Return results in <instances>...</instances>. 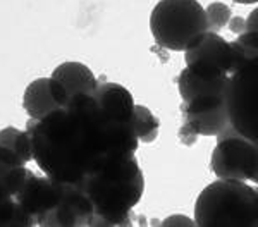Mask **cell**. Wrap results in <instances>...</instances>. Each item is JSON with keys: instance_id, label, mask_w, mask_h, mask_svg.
I'll return each instance as SVG.
<instances>
[{"instance_id": "1", "label": "cell", "mask_w": 258, "mask_h": 227, "mask_svg": "<svg viewBox=\"0 0 258 227\" xmlns=\"http://www.w3.org/2000/svg\"><path fill=\"white\" fill-rule=\"evenodd\" d=\"M26 131L33 160L59 183H76L109 157V127L93 95H73L60 109L30 119Z\"/></svg>"}, {"instance_id": "2", "label": "cell", "mask_w": 258, "mask_h": 227, "mask_svg": "<svg viewBox=\"0 0 258 227\" xmlns=\"http://www.w3.org/2000/svg\"><path fill=\"white\" fill-rule=\"evenodd\" d=\"M76 184L93 206L90 225H131V212L145 193V177L136 155L105 157Z\"/></svg>"}, {"instance_id": "3", "label": "cell", "mask_w": 258, "mask_h": 227, "mask_svg": "<svg viewBox=\"0 0 258 227\" xmlns=\"http://www.w3.org/2000/svg\"><path fill=\"white\" fill-rule=\"evenodd\" d=\"M195 224L203 227H256L258 193L244 181L219 179L200 193Z\"/></svg>"}, {"instance_id": "4", "label": "cell", "mask_w": 258, "mask_h": 227, "mask_svg": "<svg viewBox=\"0 0 258 227\" xmlns=\"http://www.w3.org/2000/svg\"><path fill=\"white\" fill-rule=\"evenodd\" d=\"M150 30L160 47L184 52L209 31L207 12L198 0H160L150 16Z\"/></svg>"}, {"instance_id": "5", "label": "cell", "mask_w": 258, "mask_h": 227, "mask_svg": "<svg viewBox=\"0 0 258 227\" xmlns=\"http://www.w3.org/2000/svg\"><path fill=\"white\" fill-rule=\"evenodd\" d=\"M256 59L249 60L229 74L222 95L229 126L217 134V139L224 136L239 134L246 139L256 141Z\"/></svg>"}, {"instance_id": "6", "label": "cell", "mask_w": 258, "mask_h": 227, "mask_svg": "<svg viewBox=\"0 0 258 227\" xmlns=\"http://www.w3.org/2000/svg\"><path fill=\"white\" fill-rule=\"evenodd\" d=\"M212 171L219 179L258 181V146L256 141L239 134L224 136L217 139L212 154Z\"/></svg>"}, {"instance_id": "7", "label": "cell", "mask_w": 258, "mask_h": 227, "mask_svg": "<svg viewBox=\"0 0 258 227\" xmlns=\"http://www.w3.org/2000/svg\"><path fill=\"white\" fill-rule=\"evenodd\" d=\"M186 67L205 78H227L234 72V57L219 33L205 31L184 50Z\"/></svg>"}, {"instance_id": "8", "label": "cell", "mask_w": 258, "mask_h": 227, "mask_svg": "<svg viewBox=\"0 0 258 227\" xmlns=\"http://www.w3.org/2000/svg\"><path fill=\"white\" fill-rule=\"evenodd\" d=\"M14 200L31 220V227L43 225L60 200V184L47 176H36L35 172L28 171Z\"/></svg>"}, {"instance_id": "9", "label": "cell", "mask_w": 258, "mask_h": 227, "mask_svg": "<svg viewBox=\"0 0 258 227\" xmlns=\"http://www.w3.org/2000/svg\"><path fill=\"white\" fill-rule=\"evenodd\" d=\"M222 95L202 97L188 103H181L182 124L197 136L220 134L229 126Z\"/></svg>"}, {"instance_id": "10", "label": "cell", "mask_w": 258, "mask_h": 227, "mask_svg": "<svg viewBox=\"0 0 258 227\" xmlns=\"http://www.w3.org/2000/svg\"><path fill=\"white\" fill-rule=\"evenodd\" d=\"M69 95L57 80L38 78L30 83L23 97V107L30 119H41L52 110L64 107L69 102Z\"/></svg>"}, {"instance_id": "11", "label": "cell", "mask_w": 258, "mask_h": 227, "mask_svg": "<svg viewBox=\"0 0 258 227\" xmlns=\"http://www.w3.org/2000/svg\"><path fill=\"white\" fill-rule=\"evenodd\" d=\"M52 78L64 86L69 97L78 93L93 95L98 86V80L95 78V74L91 72L88 65L76 60H68L57 65L52 72Z\"/></svg>"}, {"instance_id": "12", "label": "cell", "mask_w": 258, "mask_h": 227, "mask_svg": "<svg viewBox=\"0 0 258 227\" xmlns=\"http://www.w3.org/2000/svg\"><path fill=\"white\" fill-rule=\"evenodd\" d=\"M227 78H205L200 76V74H195L188 67H184L177 80L179 95L182 98V103H188L195 100V98L222 95Z\"/></svg>"}, {"instance_id": "13", "label": "cell", "mask_w": 258, "mask_h": 227, "mask_svg": "<svg viewBox=\"0 0 258 227\" xmlns=\"http://www.w3.org/2000/svg\"><path fill=\"white\" fill-rule=\"evenodd\" d=\"M0 227H31V220L0 181Z\"/></svg>"}, {"instance_id": "14", "label": "cell", "mask_w": 258, "mask_h": 227, "mask_svg": "<svg viewBox=\"0 0 258 227\" xmlns=\"http://www.w3.org/2000/svg\"><path fill=\"white\" fill-rule=\"evenodd\" d=\"M160 121L157 115L145 105H135V133L138 141L152 143L159 138Z\"/></svg>"}, {"instance_id": "15", "label": "cell", "mask_w": 258, "mask_h": 227, "mask_svg": "<svg viewBox=\"0 0 258 227\" xmlns=\"http://www.w3.org/2000/svg\"><path fill=\"white\" fill-rule=\"evenodd\" d=\"M0 144L11 148L14 154H18L24 162L33 160L31 157V139L26 129H18V127H4L0 129Z\"/></svg>"}, {"instance_id": "16", "label": "cell", "mask_w": 258, "mask_h": 227, "mask_svg": "<svg viewBox=\"0 0 258 227\" xmlns=\"http://www.w3.org/2000/svg\"><path fill=\"white\" fill-rule=\"evenodd\" d=\"M207 12V23H209V31L219 33L220 30L227 26L229 19H231V9L229 6L222 2H212L205 9Z\"/></svg>"}, {"instance_id": "17", "label": "cell", "mask_w": 258, "mask_h": 227, "mask_svg": "<svg viewBox=\"0 0 258 227\" xmlns=\"http://www.w3.org/2000/svg\"><path fill=\"white\" fill-rule=\"evenodd\" d=\"M23 165H26V162L18 154H14L11 148L0 144V181L2 183L7 174H11L14 169L23 167Z\"/></svg>"}, {"instance_id": "18", "label": "cell", "mask_w": 258, "mask_h": 227, "mask_svg": "<svg viewBox=\"0 0 258 227\" xmlns=\"http://www.w3.org/2000/svg\"><path fill=\"white\" fill-rule=\"evenodd\" d=\"M162 225H197L195 220H191L186 215H170L162 222Z\"/></svg>"}, {"instance_id": "19", "label": "cell", "mask_w": 258, "mask_h": 227, "mask_svg": "<svg viewBox=\"0 0 258 227\" xmlns=\"http://www.w3.org/2000/svg\"><path fill=\"white\" fill-rule=\"evenodd\" d=\"M229 30H231L234 35H241L244 31V19L243 18H231L229 19Z\"/></svg>"}, {"instance_id": "20", "label": "cell", "mask_w": 258, "mask_h": 227, "mask_svg": "<svg viewBox=\"0 0 258 227\" xmlns=\"http://www.w3.org/2000/svg\"><path fill=\"white\" fill-rule=\"evenodd\" d=\"M179 133H181L182 143H186V144H193L195 141H197V138H198V136L195 134L188 126H184V124L181 126V131H179Z\"/></svg>"}, {"instance_id": "21", "label": "cell", "mask_w": 258, "mask_h": 227, "mask_svg": "<svg viewBox=\"0 0 258 227\" xmlns=\"http://www.w3.org/2000/svg\"><path fill=\"white\" fill-rule=\"evenodd\" d=\"M256 18H258V12L255 9L248 16V19H244V31H256Z\"/></svg>"}, {"instance_id": "22", "label": "cell", "mask_w": 258, "mask_h": 227, "mask_svg": "<svg viewBox=\"0 0 258 227\" xmlns=\"http://www.w3.org/2000/svg\"><path fill=\"white\" fill-rule=\"evenodd\" d=\"M238 4H244V6H251V4H256L258 0H234Z\"/></svg>"}]
</instances>
